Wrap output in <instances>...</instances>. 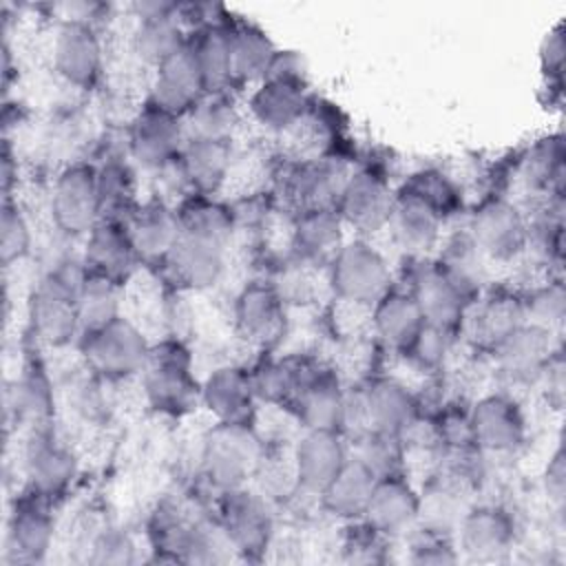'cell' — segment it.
<instances>
[{
    "label": "cell",
    "instance_id": "6da1fadb",
    "mask_svg": "<svg viewBox=\"0 0 566 566\" xmlns=\"http://www.w3.org/2000/svg\"><path fill=\"white\" fill-rule=\"evenodd\" d=\"M261 458V442L248 422H217L203 438L201 462L208 480L234 491L252 475Z\"/></svg>",
    "mask_w": 566,
    "mask_h": 566
},
{
    "label": "cell",
    "instance_id": "7a4b0ae2",
    "mask_svg": "<svg viewBox=\"0 0 566 566\" xmlns=\"http://www.w3.org/2000/svg\"><path fill=\"white\" fill-rule=\"evenodd\" d=\"M84 272L71 274L66 270L49 272L31 292L29 318L40 340L49 345H66L80 329L77 285Z\"/></svg>",
    "mask_w": 566,
    "mask_h": 566
},
{
    "label": "cell",
    "instance_id": "3957f363",
    "mask_svg": "<svg viewBox=\"0 0 566 566\" xmlns=\"http://www.w3.org/2000/svg\"><path fill=\"white\" fill-rule=\"evenodd\" d=\"M82 352L95 374L108 380L128 378L146 367L150 347L146 336L124 316L86 329Z\"/></svg>",
    "mask_w": 566,
    "mask_h": 566
},
{
    "label": "cell",
    "instance_id": "277c9868",
    "mask_svg": "<svg viewBox=\"0 0 566 566\" xmlns=\"http://www.w3.org/2000/svg\"><path fill=\"white\" fill-rule=\"evenodd\" d=\"M329 265L332 287L343 301L376 305V301L391 290V270L387 259L363 239L343 243Z\"/></svg>",
    "mask_w": 566,
    "mask_h": 566
},
{
    "label": "cell",
    "instance_id": "5b68a950",
    "mask_svg": "<svg viewBox=\"0 0 566 566\" xmlns=\"http://www.w3.org/2000/svg\"><path fill=\"white\" fill-rule=\"evenodd\" d=\"M528 228L526 217L515 203L504 197H491L471 214L469 234L484 256L511 261L528 245Z\"/></svg>",
    "mask_w": 566,
    "mask_h": 566
},
{
    "label": "cell",
    "instance_id": "8992f818",
    "mask_svg": "<svg viewBox=\"0 0 566 566\" xmlns=\"http://www.w3.org/2000/svg\"><path fill=\"white\" fill-rule=\"evenodd\" d=\"M51 214L66 234H88L102 214L97 168L73 164L60 172L51 195Z\"/></svg>",
    "mask_w": 566,
    "mask_h": 566
},
{
    "label": "cell",
    "instance_id": "52a82bcc",
    "mask_svg": "<svg viewBox=\"0 0 566 566\" xmlns=\"http://www.w3.org/2000/svg\"><path fill=\"white\" fill-rule=\"evenodd\" d=\"M102 42L93 24L64 20L53 40L55 71L77 88H93L102 75Z\"/></svg>",
    "mask_w": 566,
    "mask_h": 566
},
{
    "label": "cell",
    "instance_id": "ba28073f",
    "mask_svg": "<svg viewBox=\"0 0 566 566\" xmlns=\"http://www.w3.org/2000/svg\"><path fill=\"white\" fill-rule=\"evenodd\" d=\"M155 69L150 104L166 113L181 117L184 113H190L195 104L208 93L190 42H186L177 53H172Z\"/></svg>",
    "mask_w": 566,
    "mask_h": 566
},
{
    "label": "cell",
    "instance_id": "9c48e42d",
    "mask_svg": "<svg viewBox=\"0 0 566 566\" xmlns=\"http://www.w3.org/2000/svg\"><path fill=\"white\" fill-rule=\"evenodd\" d=\"M226 245L228 239L217 234L179 228V237L166 259L181 283L195 290H203L214 285L223 274Z\"/></svg>",
    "mask_w": 566,
    "mask_h": 566
},
{
    "label": "cell",
    "instance_id": "30bf717a",
    "mask_svg": "<svg viewBox=\"0 0 566 566\" xmlns=\"http://www.w3.org/2000/svg\"><path fill=\"white\" fill-rule=\"evenodd\" d=\"M471 440L486 451L511 453L526 438V418L520 405L502 394L478 400L469 413Z\"/></svg>",
    "mask_w": 566,
    "mask_h": 566
},
{
    "label": "cell",
    "instance_id": "8fae6325",
    "mask_svg": "<svg viewBox=\"0 0 566 566\" xmlns=\"http://www.w3.org/2000/svg\"><path fill=\"white\" fill-rule=\"evenodd\" d=\"M394 206V192L385 177L374 170H358L347 177L338 199L336 212L343 223L358 232H376L389 223Z\"/></svg>",
    "mask_w": 566,
    "mask_h": 566
},
{
    "label": "cell",
    "instance_id": "7c38bea8",
    "mask_svg": "<svg viewBox=\"0 0 566 566\" xmlns=\"http://www.w3.org/2000/svg\"><path fill=\"white\" fill-rule=\"evenodd\" d=\"M128 148L144 168H166L184 148V128L179 117L148 104L133 122Z\"/></svg>",
    "mask_w": 566,
    "mask_h": 566
},
{
    "label": "cell",
    "instance_id": "4fadbf2b",
    "mask_svg": "<svg viewBox=\"0 0 566 566\" xmlns=\"http://www.w3.org/2000/svg\"><path fill=\"white\" fill-rule=\"evenodd\" d=\"M387 226L391 228L398 248L409 254H424L440 239L442 212L424 195H420L411 186H405L394 197Z\"/></svg>",
    "mask_w": 566,
    "mask_h": 566
},
{
    "label": "cell",
    "instance_id": "5bb4252c",
    "mask_svg": "<svg viewBox=\"0 0 566 566\" xmlns=\"http://www.w3.org/2000/svg\"><path fill=\"white\" fill-rule=\"evenodd\" d=\"M345 462L347 451L336 429H305L294 447L296 484L321 495Z\"/></svg>",
    "mask_w": 566,
    "mask_h": 566
},
{
    "label": "cell",
    "instance_id": "9a60e30c",
    "mask_svg": "<svg viewBox=\"0 0 566 566\" xmlns=\"http://www.w3.org/2000/svg\"><path fill=\"white\" fill-rule=\"evenodd\" d=\"M142 371L146 394L155 407L177 411L190 402L195 382L190 376L188 354L179 345H164L155 352L150 349Z\"/></svg>",
    "mask_w": 566,
    "mask_h": 566
},
{
    "label": "cell",
    "instance_id": "2e32d148",
    "mask_svg": "<svg viewBox=\"0 0 566 566\" xmlns=\"http://www.w3.org/2000/svg\"><path fill=\"white\" fill-rule=\"evenodd\" d=\"M24 471L38 495H57L73 482L77 458L55 433L40 429L27 442Z\"/></svg>",
    "mask_w": 566,
    "mask_h": 566
},
{
    "label": "cell",
    "instance_id": "e0dca14e",
    "mask_svg": "<svg viewBox=\"0 0 566 566\" xmlns=\"http://www.w3.org/2000/svg\"><path fill=\"white\" fill-rule=\"evenodd\" d=\"M515 539L511 515L500 506H475L460 517V553L473 562L502 559Z\"/></svg>",
    "mask_w": 566,
    "mask_h": 566
},
{
    "label": "cell",
    "instance_id": "ac0fdd59",
    "mask_svg": "<svg viewBox=\"0 0 566 566\" xmlns=\"http://www.w3.org/2000/svg\"><path fill=\"white\" fill-rule=\"evenodd\" d=\"M307 111V91L303 77L270 75L263 77L250 97L252 117L268 130L281 133L301 122Z\"/></svg>",
    "mask_w": 566,
    "mask_h": 566
},
{
    "label": "cell",
    "instance_id": "d6986e66",
    "mask_svg": "<svg viewBox=\"0 0 566 566\" xmlns=\"http://www.w3.org/2000/svg\"><path fill=\"white\" fill-rule=\"evenodd\" d=\"M420 513V497L398 473L380 475L365 506V524L380 535H398L413 526Z\"/></svg>",
    "mask_w": 566,
    "mask_h": 566
},
{
    "label": "cell",
    "instance_id": "ffe728a7",
    "mask_svg": "<svg viewBox=\"0 0 566 566\" xmlns=\"http://www.w3.org/2000/svg\"><path fill=\"white\" fill-rule=\"evenodd\" d=\"M223 533L234 551L252 557L268 548L272 537V515L263 500L241 489L226 491Z\"/></svg>",
    "mask_w": 566,
    "mask_h": 566
},
{
    "label": "cell",
    "instance_id": "44dd1931",
    "mask_svg": "<svg viewBox=\"0 0 566 566\" xmlns=\"http://www.w3.org/2000/svg\"><path fill=\"white\" fill-rule=\"evenodd\" d=\"M411 294L416 296L424 321L447 329H453L460 323L471 301V296L440 268V263L418 270Z\"/></svg>",
    "mask_w": 566,
    "mask_h": 566
},
{
    "label": "cell",
    "instance_id": "7402d4cb",
    "mask_svg": "<svg viewBox=\"0 0 566 566\" xmlns=\"http://www.w3.org/2000/svg\"><path fill=\"white\" fill-rule=\"evenodd\" d=\"M234 318L243 336L254 343L270 345L281 336L285 325L283 301L272 285L254 281L239 292L234 303Z\"/></svg>",
    "mask_w": 566,
    "mask_h": 566
},
{
    "label": "cell",
    "instance_id": "603a6c76",
    "mask_svg": "<svg viewBox=\"0 0 566 566\" xmlns=\"http://www.w3.org/2000/svg\"><path fill=\"white\" fill-rule=\"evenodd\" d=\"M201 400L221 422H248L256 396L245 369L221 365L203 380Z\"/></svg>",
    "mask_w": 566,
    "mask_h": 566
},
{
    "label": "cell",
    "instance_id": "cb8c5ba5",
    "mask_svg": "<svg viewBox=\"0 0 566 566\" xmlns=\"http://www.w3.org/2000/svg\"><path fill=\"white\" fill-rule=\"evenodd\" d=\"M298 418L305 429H336L347 416V398L332 371H316L301 380L296 391Z\"/></svg>",
    "mask_w": 566,
    "mask_h": 566
},
{
    "label": "cell",
    "instance_id": "d4e9b609",
    "mask_svg": "<svg viewBox=\"0 0 566 566\" xmlns=\"http://www.w3.org/2000/svg\"><path fill=\"white\" fill-rule=\"evenodd\" d=\"M363 411L374 431L398 438L413 424L418 402L402 382L394 378H378L363 394Z\"/></svg>",
    "mask_w": 566,
    "mask_h": 566
},
{
    "label": "cell",
    "instance_id": "484cf974",
    "mask_svg": "<svg viewBox=\"0 0 566 566\" xmlns=\"http://www.w3.org/2000/svg\"><path fill=\"white\" fill-rule=\"evenodd\" d=\"M493 347L500 369L513 378H531L551 360V334L546 327L533 323L511 329Z\"/></svg>",
    "mask_w": 566,
    "mask_h": 566
},
{
    "label": "cell",
    "instance_id": "4316f807",
    "mask_svg": "<svg viewBox=\"0 0 566 566\" xmlns=\"http://www.w3.org/2000/svg\"><path fill=\"white\" fill-rule=\"evenodd\" d=\"M139 254L130 241V234L126 230V223L117 221H99L91 232L86 241V265L93 272L106 274L115 281L126 279Z\"/></svg>",
    "mask_w": 566,
    "mask_h": 566
},
{
    "label": "cell",
    "instance_id": "83f0119b",
    "mask_svg": "<svg viewBox=\"0 0 566 566\" xmlns=\"http://www.w3.org/2000/svg\"><path fill=\"white\" fill-rule=\"evenodd\" d=\"M126 230L139 256H168L179 237V217L161 201H148L130 212Z\"/></svg>",
    "mask_w": 566,
    "mask_h": 566
},
{
    "label": "cell",
    "instance_id": "f1b7e54d",
    "mask_svg": "<svg viewBox=\"0 0 566 566\" xmlns=\"http://www.w3.org/2000/svg\"><path fill=\"white\" fill-rule=\"evenodd\" d=\"M181 177L201 192L214 190L230 168V144L228 139L190 137L179 153Z\"/></svg>",
    "mask_w": 566,
    "mask_h": 566
},
{
    "label": "cell",
    "instance_id": "f546056e",
    "mask_svg": "<svg viewBox=\"0 0 566 566\" xmlns=\"http://www.w3.org/2000/svg\"><path fill=\"white\" fill-rule=\"evenodd\" d=\"M376 480L378 475L371 469H367L360 460L347 458L336 478L323 489V506L336 517H363Z\"/></svg>",
    "mask_w": 566,
    "mask_h": 566
},
{
    "label": "cell",
    "instance_id": "4dcf8cb0",
    "mask_svg": "<svg viewBox=\"0 0 566 566\" xmlns=\"http://www.w3.org/2000/svg\"><path fill=\"white\" fill-rule=\"evenodd\" d=\"M294 248L310 261H332L343 248V219L336 208H305L294 226Z\"/></svg>",
    "mask_w": 566,
    "mask_h": 566
},
{
    "label": "cell",
    "instance_id": "1f68e13d",
    "mask_svg": "<svg viewBox=\"0 0 566 566\" xmlns=\"http://www.w3.org/2000/svg\"><path fill=\"white\" fill-rule=\"evenodd\" d=\"M424 316L411 292L389 290L374 305L376 334L391 347L405 349L422 327Z\"/></svg>",
    "mask_w": 566,
    "mask_h": 566
},
{
    "label": "cell",
    "instance_id": "d6a6232c",
    "mask_svg": "<svg viewBox=\"0 0 566 566\" xmlns=\"http://www.w3.org/2000/svg\"><path fill=\"white\" fill-rule=\"evenodd\" d=\"M53 542V517L35 502H22L9 520L7 544L22 562H40Z\"/></svg>",
    "mask_w": 566,
    "mask_h": 566
},
{
    "label": "cell",
    "instance_id": "836d02e7",
    "mask_svg": "<svg viewBox=\"0 0 566 566\" xmlns=\"http://www.w3.org/2000/svg\"><path fill=\"white\" fill-rule=\"evenodd\" d=\"M276 49L268 33L254 24H237L230 29V80H263Z\"/></svg>",
    "mask_w": 566,
    "mask_h": 566
},
{
    "label": "cell",
    "instance_id": "e575fe53",
    "mask_svg": "<svg viewBox=\"0 0 566 566\" xmlns=\"http://www.w3.org/2000/svg\"><path fill=\"white\" fill-rule=\"evenodd\" d=\"M77 307L84 332L119 316V281L86 270L77 285Z\"/></svg>",
    "mask_w": 566,
    "mask_h": 566
},
{
    "label": "cell",
    "instance_id": "d590c367",
    "mask_svg": "<svg viewBox=\"0 0 566 566\" xmlns=\"http://www.w3.org/2000/svg\"><path fill=\"white\" fill-rule=\"evenodd\" d=\"M184 44L186 40H184V31L179 27L177 15L139 20L133 35L135 53L146 64H153V66H159L164 60L177 53Z\"/></svg>",
    "mask_w": 566,
    "mask_h": 566
},
{
    "label": "cell",
    "instance_id": "8d00e7d4",
    "mask_svg": "<svg viewBox=\"0 0 566 566\" xmlns=\"http://www.w3.org/2000/svg\"><path fill=\"white\" fill-rule=\"evenodd\" d=\"M190 46L203 73L206 91L219 93L230 82V29L206 27Z\"/></svg>",
    "mask_w": 566,
    "mask_h": 566
},
{
    "label": "cell",
    "instance_id": "74e56055",
    "mask_svg": "<svg viewBox=\"0 0 566 566\" xmlns=\"http://www.w3.org/2000/svg\"><path fill=\"white\" fill-rule=\"evenodd\" d=\"M347 177L338 161L305 166L294 177V192L307 208H327L336 203Z\"/></svg>",
    "mask_w": 566,
    "mask_h": 566
},
{
    "label": "cell",
    "instance_id": "f35d334b",
    "mask_svg": "<svg viewBox=\"0 0 566 566\" xmlns=\"http://www.w3.org/2000/svg\"><path fill=\"white\" fill-rule=\"evenodd\" d=\"M524 177L531 186L559 197L564 181V144L559 135L539 139L524 157Z\"/></svg>",
    "mask_w": 566,
    "mask_h": 566
},
{
    "label": "cell",
    "instance_id": "ab89813d",
    "mask_svg": "<svg viewBox=\"0 0 566 566\" xmlns=\"http://www.w3.org/2000/svg\"><path fill=\"white\" fill-rule=\"evenodd\" d=\"M239 124L237 106L230 97L219 93H206L190 111V126L195 137L228 139Z\"/></svg>",
    "mask_w": 566,
    "mask_h": 566
},
{
    "label": "cell",
    "instance_id": "60d3db41",
    "mask_svg": "<svg viewBox=\"0 0 566 566\" xmlns=\"http://www.w3.org/2000/svg\"><path fill=\"white\" fill-rule=\"evenodd\" d=\"M13 407L20 416L31 420H46L53 411V391L51 382L40 363L24 367L22 376L15 380Z\"/></svg>",
    "mask_w": 566,
    "mask_h": 566
},
{
    "label": "cell",
    "instance_id": "b9f144b4",
    "mask_svg": "<svg viewBox=\"0 0 566 566\" xmlns=\"http://www.w3.org/2000/svg\"><path fill=\"white\" fill-rule=\"evenodd\" d=\"M522 323H526L524 303L522 298L511 294H497L489 298L478 316V327L482 336L489 338L493 345Z\"/></svg>",
    "mask_w": 566,
    "mask_h": 566
},
{
    "label": "cell",
    "instance_id": "7bdbcfd3",
    "mask_svg": "<svg viewBox=\"0 0 566 566\" xmlns=\"http://www.w3.org/2000/svg\"><path fill=\"white\" fill-rule=\"evenodd\" d=\"M31 248V228L22 212V208L4 197L2 217H0V254L2 263L9 268L11 263L27 256Z\"/></svg>",
    "mask_w": 566,
    "mask_h": 566
},
{
    "label": "cell",
    "instance_id": "ee69618b",
    "mask_svg": "<svg viewBox=\"0 0 566 566\" xmlns=\"http://www.w3.org/2000/svg\"><path fill=\"white\" fill-rule=\"evenodd\" d=\"M97 190L102 201V212H115L128 206L135 192V179L126 164L122 161H106L97 170Z\"/></svg>",
    "mask_w": 566,
    "mask_h": 566
},
{
    "label": "cell",
    "instance_id": "f6af8a7d",
    "mask_svg": "<svg viewBox=\"0 0 566 566\" xmlns=\"http://www.w3.org/2000/svg\"><path fill=\"white\" fill-rule=\"evenodd\" d=\"M294 371L296 369L285 363H263L259 369H254V374H250L254 396L270 402H281L296 396L301 382Z\"/></svg>",
    "mask_w": 566,
    "mask_h": 566
},
{
    "label": "cell",
    "instance_id": "bcb514c9",
    "mask_svg": "<svg viewBox=\"0 0 566 566\" xmlns=\"http://www.w3.org/2000/svg\"><path fill=\"white\" fill-rule=\"evenodd\" d=\"M522 303L524 314L533 325L548 329L551 325H559L564 318L566 296L559 281H551L542 287H535L533 292H528L526 298H522Z\"/></svg>",
    "mask_w": 566,
    "mask_h": 566
},
{
    "label": "cell",
    "instance_id": "7dc6e473",
    "mask_svg": "<svg viewBox=\"0 0 566 566\" xmlns=\"http://www.w3.org/2000/svg\"><path fill=\"white\" fill-rule=\"evenodd\" d=\"M356 460H360L367 469H371L378 478L380 475H389V473H398V462H400V447L396 442V436L389 433H380V431H369L360 444L358 451L354 455Z\"/></svg>",
    "mask_w": 566,
    "mask_h": 566
},
{
    "label": "cell",
    "instance_id": "c3c4849f",
    "mask_svg": "<svg viewBox=\"0 0 566 566\" xmlns=\"http://www.w3.org/2000/svg\"><path fill=\"white\" fill-rule=\"evenodd\" d=\"M451 332L447 327L433 325V323H422V327L418 329V334L411 338V343L405 347V352L411 356L413 363H418L420 367L433 369L438 365H442L444 356L449 354L451 347Z\"/></svg>",
    "mask_w": 566,
    "mask_h": 566
},
{
    "label": "cell",
    "instance_id": "681fc988",
    "mask_svg": "<svg viewBox=\"0 0 566 566\" xmlns=\"http://www.w3.org/2000/svg\"><path fill=\"white\" fill-rule=\"evenodd\" d=\"M460 559L458 551L449 544L447 537H442V533L436 531H427L422 537H418L411 544L409 551V562L411 564H455Z\"/></svg>",
    "mask_w": 566,
    "mask_h": 566
},
{
    "label": "cell",
    "instance_id": "f907efd6",
    "mask_svg": "<svg viewBox=\"0 0 566 566\" xmlns=\"http://www.w3.org/2000/svg\"><path fill=\"white\" fill-rule=\"evenodd\" d=\"M135 559V546L128 535L117 531H106L95 544H93V557L95 564H130Z\"/></svg>",
    "mask_w": 566,
    "mask_h": 566
},
{
    "label": "cell",
    "instance_id": "816d5d0a",
    "mask_svg": "<svg viewBox=\"0 0 566 566\" xmlns=\"http://www.w3.org/2000/svg\"><path fill=\"white\" fill-rule=\"evenodd\" d=\"M539 62L548 77L559 80L562 66H564V27H562V22L555 24L553 29H548V33L544 35L542 46H539Z\"/></svg>",
    "mask_w": 566,
    "mask_h": 566
},
{
    "label": "cell",
    "instance_id": "f5cc1de1",
    "mask_svg": "<svg viewBox=\"0 0 566 566\" xmlns=\"http://www.w3.org/2000/svg\"><path fill=\"white\" fill-rule=\"evenodd\" d=\"M566 471H564V453L555 451V455L548 462L546 469V493L555 504L564 502V491H566Z\"/></svg>",
    "mask_w": 566,
    "mask_h": 566
},
{
    "label": "cell",
    "instance_id": "db71d44e",
    "mask_svg": "<svg viewBox=\"0 0 566 566\" xmlns=\"http://www.w3.org/2000/svg\"><path fill=\"white\" fill-rule=\"evenodd\" d=\"M135 13L139 20H146V18H164V15H177L179 11V4L175 2H168V0H142V2H135Z\"/></svg>",
    "mask_w": 566,
    "mask_h": 566
},
{
    "label": "cell",
    "instance_id": "11a10c76",
    "mask_svg": "<svg viewBox=\"0 0 566 566\" xmlns=\"http://www.w3.org/2000/svg\"><path fill=\"white\" fill-rule=\"evenodd\" d=\"M104 407V398L99 394V387L95 382H84L80 387V396H77V409H82L86 413V418H95Z\"/></svg>",
    "mask_w": 566,
    "mask_h": 566
}]
</instances>
